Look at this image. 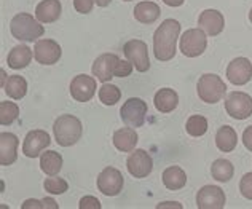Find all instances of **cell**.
I'll return each instance as SVG.
<instances>
[{
    "mask_svg": "<svg viewBox=\"0 0 252 209\" xmlns=\"http://www.w3.org/2000/svg\"><path fill=\"white\" fill-rule=\"evenodd\" d=\"M94 2L97 3V6H107L112 0H94Z\"/></svg>",
    "mask_w": 252,
    "mask_h": 209,
    "instance_id": "cell-42",
    "label": "cell"
},
{
    "mask_svg": "<svg viewBox=\"0 0 252 209\" xmlns=\"http://www.w3.org/2000/svg\"><path fill=\"white\" fill-rule=\"evenodd\" d=\"M164 3H166L168 6H181L185 0H163Z\"/></svg>",
    "mask_w": 252,
    "mask_h": 209,
    "instance_id": "cell-41",
    "label": "cell"
},
{
    "mask_svg": "<svg viewBox=\"0 0 252 209\" xmlns=\"http://www.w3.org/2000/svg\"><path fill=\"white\" fill-rule=\"evenodd\" d=\"M123 2H131V0H123Z\"/></svg>",
    "mask_w": 252,
    "mask_h": 209,
    "instance_id": "cell-44",
    "label": "cell"
},
{
    "mask_svg": "<svg viewBox=\"0 0 252 209\" xmlns=\"http://www.w3.org/2000/svg\"><path fill=\"white\" fill-rule=\"evenodd\" d=\"M94 3V0H74V8L82 15H88V13H91Z\"/></svg>",
    "mask_w": 252,
    "mask_h": 209,
    "instance_id": "cell-36",
    "label": "cell"
},
{
    "mask_svg": "<svg viewBox=\"0 0 252 209\" xmlns=\"http://www.w3.org/2000/svg\"><path fill=\"white\" fill-rule=\"evenodd\" d=\"M227 78L236 87H243L252 78V64L248 58H235L227 67Z\"/></svg>",
    "mask_w": 252,
    "mask_h": 209,
    "instance_id": "cell-16",
    "label": "cell"
},
{
    "mask_svg": "<svg viewBox=\"0 0 252 209\" xmlns=\"http://www.w3.org/2000/svg\"><path fill=\"white\" fill-rule=\"evenodd\" d=\"M181 34V23L176 19H164L154 34V53L158 61H171L177 51V38Z\"/></svg>",
    "mask_w": 252,
    "mask_h": 209,
    "instance_id": "cell-1",
    "label": "cell"
},
{
    "mask_svg": "<svg viewBox=\"0 0 252 209\" xmlns=\"http://www.w3.org/2000/svg\"><path fill=\"white\" fill-rule=\"evenodd\" d=\"M185 129H187V133L190 136H193V138H200V136L206 134L208 131V120L204 119L203 115H191L187 120Z\"/></svg>",
    "mask_w": 252,
    "mask_h": 209,
    "instance_id": "cell-30",
    "label": "cell"
},
{
    "mask_svg": "<svg viewBox=\"0 0 252 209\" xmlns=\"http://www.w3.org/2000/svg\"><path fill=\"white\" fill-rule=\"evenodd\" d=\"M137 133L136 129L131 128H120L114 133V146L120 152H132L137 146Z\"/></svg>",
    "mask_w": 252,
    "mask_h": 209,
    "instance_id": "cell-20",
    "label": "cell"
},
{
    "mask_svg": "<svg viewBox=\"0 0 252 209\" xmlns=\"http://www.w3.org/2000/svg\"><path fill=\"white\" fill-rule=\"evenodd\" d=\"M96 93V80L86 74H80L72 78L70 82V96L77 102H88Z\"/></svg>",
    "mask_w": 252,
    "mask_h": 209,
    "instance_id": "cell-14",
    "label": "cell"
},
{
    "mask_svg": "<svg viewBox=\"0 0 252 209\" xmlns=\"http://www.w3.org/2000/svg\"><path fill=\"white\" fill-rule=\"evenodd\" d=\"M31 61H32V50L28 45L13 47L8 56H6V64L11 69H24L29 66Z\"/></svg>",
    "mask_w": 252,
    "mask_h": 209,
    "instance_id": "cell-22",
    "label": "cell"
},
{
    "mask_svg": "<svg viewBox=\"0 0 252 209\" xmlns=\"http://www.w3.org/2000/svg\"><path fill=\"white\" fill-rule=\"evenodd\" d=\"M51 144L50 134L43 129H34L26 134L23 142V153L29 158H37L40 156L45 149H48Z\"/></svg>",
    "mask_w": 252,
    "mask_h": 209,
    "instance_id": "cell-13",
    "label": "cell"
},
{
    "mask_svg": "<svg viewBox=\"0 0 252 209\" xmlns=\"http://www.w3.org/2000/svg\"><path fill=\"white\" fill-rule=\"evenodd\" d=\"M157 208L158 209H164V208H177V209H181L182 205L177 203V201H164V203H160Z\"/></svg>",
    "mask_w": 252,
    "mask_h": 209,
    "instance_id": "cell-39",
    "label": "cell"
},
{
    "mask_svg": "<svg viewBox=\"0 0 252 209\" xmlns=\"http://www.w3.org/2000/svg\"><path fill=\"white\" fill-rule=\"evenodd\" d=\"M243 144L249 152H252V125L243 131Z\"/></svg>",
    "mask_w": 252,
    "mask_h": 209,
    "instance_id": "cell-37",
    "label": "cell"
},
{
    "mask_svg": "<svg viewBox=\"0 0 252 209\" xmlns=\"http://www.w3.org/2000/svg\"><path fill=\"white\" fill-rule=\"evenodd\" d=\"M120 117L128 126H142L147 117V102L142 101L141 97H129L120 109Z\"/></svg>",
    "mask_w": 252,
    "mask_h": 209,
    "instance_id": "cell-7",
    "label": "cell"
},
{
    "mask_svg": "<svg viewBox=\"0 0 252 209\" xmlns=\"http://www.w3.org/2000/svg\"><path fill=\"white\" fill-rule=\"evenodd\" d=\"M132 69H134V66L129 62V61H122L117 64L115 67V77H120V78H125V77H129L132 74Z\"/></svg>",
    "mask_w": 252,
    "mask_h": 209,
    "instance_id": "cell-34",
    "label": "cell"
},
{
    "mask_svg": "<svg viewBox=\"0 0 252 209\" xmlns=\"http://www.w3.org/2000/svg\"><path fill=\"white\" fill-rule=\"evenodd\" d=\"M160 6L155 2H139L134 8V18L142 24H154L160 18Z\"/></svg>",
    "mask_w": 252,
    "mask_h": 209,
    "instance_id": "cell-25",
    "label": "cell"
},
{
    "mask_svg": "<svg viewBox=\"0 0 252 209\" xmlns=\"http://www.w3.org/2000/svg\"><path fill=\"white\" fill-rule=\"evenodd\" d=\"M63 50L59 47V43L51 40V38H42V40L35 42L34 47V58L38 64L43 66H53L61 60Z\"/></svg>",
    "mask_w": 252,
    "mask_h": 209,
    "instance_id": "cell-11",
    "label": "cell"
},
{
    "mask_svg": "<svg viewBox=\"0 0 252 209\" xmlns=\"http://www.w3.org/2000/svg\"><path fill=\"white\" fill-rule=\"evenodd\" d=\"M53 133H55V139L59 146L63 147H70L80 141L83 128L82 121L77 119L75 115H61L55 120L53 125Z\"/></svg>",
    "mask_w": 252,
    "mask_h": 209,
    "instance_id": "cell-3",
    "label": "cell"
},
{
    "mask_svg": "<svg viewBox=\"0 0 252 209\" xmlns=\"http://www.w3.org/2000/svg\"><path fill=\"white\" fill-rule=\"evenodd\" d=\"M225 203V192L217 185H204L196 193V206L200 209H222Z\"/></svg>",
    "mask_w": 252,
    "mask_h": 209,
    "instance_id": "cell-12",
    "label": "cell"
},
{
    "mask_svg": "<svg viewBox=\"0 0 252 209\" xmlns=\"http://www.w3.org/2000/svg\"><path fill=\"white\" fill-rule=\"evenodd\" d=\"M29 208H43V201L38 200H26L23 203V209H29Z\"/></svg>",
    "mask_w": 252,
    "mask_h": 209,
    "instance_id": "cell-38",
    "label": "cell"
},
{
    "mask_svg": "<svg viewBox=\"0 0 252 209\" xmlns=\"http://www.w3.org/2000/svg\"><path fill=\"white\" fill-rule=\"evenodd\" d=\"M198 26H200V29H203L208 35L216 37L220 34L225 28V18L220 11L209 8V10H204L200 15V18H198Z\"/></svg>",
    "mask_w": 252,
    "mask_h": 209,
    "instance_id": "cell-17",
    "label": "cell"
},
{
    "mask_svg": "<svg viewBox=\"0 0 252 209\" xmlns=\"http://www.w3.org/2000/svg\"><path fill=\"white\" fill-rule=\"evenodd\" d=\"M154 104H155V109L158 112L161 114H169L172 112L177 104H179V96L174 90L171 88H161L158 90L155 93V97H154Z\"/></svg>",
    "mask_w": 252,
    "mask_h": 209,
    "instance_id": "cell-21",
    "label": "cell"
},
{
    "mask_svg": "<svg viewBox=\"0 0 252 209\" xmlns=\"http://www.w3.org/2000/svg\"><path fill=\"white\" fill-rule=\"evenodd\" d=\"M163 184L168 190H181L187 184V174L181 166H169L161 174Z\"/></svg>",
    "mask_w": 252,
    "mask_h": 209,
    "instance_id": "cell-23",
    "label": "cell"
},
{
    "mask_svg": "<svg viewBox=\"0 0 252 209\" xmlns=\"http://www.w3.org/2000/svg\"><path fill=\"white\" fill-rule=\"evenodd\" d=\"M19 117V107L15 102H0V125L8 126Z\"/></svg>",
    "mask_w": 252,
    "mask_h": 209,
    "instance_id": "cell-31",
    "label": "cell"
},
{
    "mask_svg": "<svg viewBox=\"0 0 252 209\" xmlns=\"http://www.w3.org/2000/svg\"><path fill=\"white\" fill-rule=\"evenodd\" d=\"M118 62H120V58H118L117 55L104 53L94 60L91 72L99 82L107 83V82H110V78L115 77V67H117Z\"/></svg>",
    "mask_w": 252,
    "mask_h": 209,
    "instance_id": "cell-15",
    "label": "cell"
},
{
    "mask_svg": "<svg viewBox=\"0 0 252 209\" xmlns=\"http://www.w3.org/2000/svg\"><path fill=\"white\" fill-rule=\"evenodd\" d=\"M179 48H181L182 55L187 58H196L201 56L208 47V38L206 32L203 29H187L179 38Z\"/></svg>",
    "mask_w": 252,
    "mask_h": 209,
    "instance_id": "cell-5",
    "label": "cell"
},
{
    "mask_svg": "<svg viewBox=\"0 0 252 209\" xmlns=\"http://www.w3.org/2000/svg\"><path fill=\"white\" fill-rule=\"evenodd\" d=\"M61 3L59 0H42L35 8V18L40 23H55L61 16Z\"/></svg>",
    "mask_w": 252,
    "mask_h": 209,
    "instance_id": "cell-19",
    "label": "cell"
},
{
    "mask_svg": "<svg viewBox=\"0 0 252 209\" xmlns=\"http://www.w3.org/2000/svg\"><path fill=\"white\" fill-rule=\"evenodd\" d=\"M236 144H238V134L236 131L231 126L228 125H223L219 128V131L216 134V146L220 152H233L236 149Z\"/></svg>",
    "mask_w": 252,
    "mask_h": 209,
    "instance_id": "cell-24",
    "label": "cell"
},
{
    "mask_svg": "<svg viewBox=\"0 0 252 209\" xmlns=\"http://www.w3.org/2000/svg\"><path fill=\"white\" fill-rule=\"evenodd\" d=\"M40 168L45 174L56 176L63 168V156L55 150H43L40 155Z\"/></svg>",
    "mask_w": 252,
    "mask_h": 209,
    "instance_id": "cell-26",
    "label": "cell"
},
{
    "mask_svg": "<svg viewBox=\"0 0 252 209\" xmlns=\"http://www.w3.org/2000/svg\"><path fill=\"white\" fill-rule=\"evenodd\" d=\"M122 97V91L118 87L112 83H104L101 88H99V99L105 106H115V104L120 101Z\"/></svg>",
    "mask_w": 252,
    "mask_h": 209,
    "instance_id": "cell-29",
    "label": "cell"
},
{
    "mask_svg": "<svg viewBox=\"0 0 252 209\" xmlns=\"http://www.w3.org/2000/svg\"><path fill=\"white\" fill-rule=\"evenodd\" d=\"M211 174H212V178H214L216 180H219V182H228L231 178H233L235 168L228 160L219 158V160H216L214 163H212Z\"/></svg>",
    "mask_w": 252,
    "mask_h": 209,
    "instance_id": "cell-28",
    "label": "cell"
},
{
    "mask_svg": "<svg viewBox=\"0 0 252 209\" xmlns=\"http://www.w3.org/2000/svg\"><path fill=\"white\" fill-rule=\"evenodd\" d=\"M43 208H51V209H58V205H56V201L53 200V198H43Z\"/></svg>",
    "mask_w": 252,
    "mask_h": 209,
    "instance_id": "cell-40",
    "label": "cell"
},
{
    "mask_svg": "<svg viewBox=\"0 0 252 209\" xmlns=\"http://www.w3.org/2000/svg\"><path fill=\"white\" fill-rule=\"evenodd\" d=\"M18 138L13 133L0 134V165L10 166L18 158Z\"/></svg>",
    "mask_w": 252,
    "mask_h": 209,
    "instance_id": "cell-18",
    "label": "cell"
},
{
    "mask_svg": "<svg viewBox=\"0 0 252 209\" xmlns=\"http://www.w3.org/2000/svg\"><path fill=\"white\" fill-rule=\"evenodd\" d=\"M240 192L244 198L252 200V173L243 176V179L240 180Z\"/></svg>",
    "mask_w": 252,
    "mask_h": 209,
    "instance_id": "cell-33",
    "label": "cell"
},
{
    "mask_svg": "<svg viewBox=\"0 0 252 209\" xmlns=\"http://www.w3.org/2000/svg\"><path fill=\"white\" fill-rule=\"evenodd\" d=\"M225 110L235 120H246L252 115V97L243 91H233L225 99Z\"/></svg>",
    "mask_w": 252,
    "mask_h": 209,
    "instance_id": "cell-6",
    "label": "cell"
},
{
    "mask_svg": "<svg viewBox=\"0 0 252 209\" xmlns=\"http://www.w3.org/2000/svg\"><path fill=\"white\" fill-rule=\"evenodd\" d=\"M125 179L123 174L117 168L107 166L97 176V188L105 197H117L123 190Z\"/></svg>",
    "mask_w": 252,
    "mask_h": 209,
    "instance_id": "cell-9",
    "label": "cell"
},
{
    "mask_svg": "<svg viewBox=\"0 0 252 209\" xmlns=\"http://www.w3.org/2000/svg\"><path fill=\"white\" fill-rule=\"evenodd\" d=\"M249 21L252 23V8H251V11H249Z\"/></svg>",
    "mask_w": 252,
    "mask_h": 209,
    "instance_id": "cell-43",
    "label": "cell"
},
{
    "mask_svg": "<svg viewBox=\"0 0 252 209\" xmlns=\"http://www.w3.org/2000/svg\"><path fill=\"white\" fill-rule=\"evenodd\" d=\"M78 208L80 209H101V201L94 197H91V195H86V197H83L80 200Z\"/></svg>",
    "mask_w": 252,
    "mask_h": 209,
    "instance_id": "cell-35",
    "label": "cell"
},
{
    "mask_svg": "<svg viewBox=\"0 0 252 209\" xmlns=\"http://www.w3.org/2000/svg\"><path fill=\"white\" fill-rule=\"evenodd\" d=\"M43 187H45V190L51 195H63L67 192L69 184L61 178H50V179H45Z\"/></svg>",
    "mask_w": 252,
    "mask_h": 209,
    "instance_id": "cell-32",
    "label": "cell"
},
{
    "mask_svg": "<svg viewBox=\"0 0 252 209\" xmlns=\"http://www.w3.org/2000/svg\"><path fill=\"white\" fill-rule=\"evenodd\" d=\"M3 90L11 99H23V97L26 96V93H28V82H26L24 77L10 75L5 80Z\"/></svg>",
    "mask_w": 252,
    "mask_h": 209,
    "instance_id": "cell-27",
    "label": "cell"
},
{
    "mask_svg": "<svg viewBox=\"0 0 252 209\" xmlns=\"http://www.w3.org/2000/svg\"><path fill=\"white\" fill-rule=\"evenodd\" d=\"M126 168H128V173L132 178L144 179L154 169V161H152L150 155L144 149H134L132 153L128 156V160H126Z\"/></svg>",
    "mask_w": 252,
    "mask_h": 209,
    "instance_id": "cell-10",
    "label": "cell"
},
{
    "mask_svg": "<svg viewBox=\"0 0 252 209\" xmlns=\"http://www.w3.org/2000/svg\"><path fill=\"white\" fill-rule=\"evenodd\" d=\"M196 91L203 102L216 104L227 93V85L216 74H204L196 83Z\"/></svg>",
    "mask_w": 252,
    "mask_h": 209,
    "instance_id": "cell-4",
    "label": "cell"
},
{
    "mask_svg": "<svg viewBox=\"0 0 252 209\" xmlns=\"http://www.w3.org/2000/svg\"><path fill=\"white\" fill-rule=\"evenodd\" d=\"M123 53L128 58V61L136 67L137 72H147L150 69V60H149V48L147 43L142 40H129L125 43Z\"/></svg>",
    "mask_w": 252,
    "mask_h": 209,
    "instance_id": "cell-8",
    "label": "cell"
},
{
    "mask_svg": "<svg viewBox=\"0 0 252 209\" xmlns=\"http://www.w3.org/2000/svg\"><path fill=\"white\" fill-rule=\"evenodd\" d=\"M11 35L19 42H34L45 34V28L29 13H18L10 23Z\"/></svg>",
    "mask_w": 252,
    "mask_h": 209,
    "instance_id": "cell-2",
    "label": "cell"
}]
</instances>
